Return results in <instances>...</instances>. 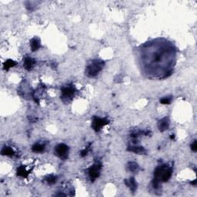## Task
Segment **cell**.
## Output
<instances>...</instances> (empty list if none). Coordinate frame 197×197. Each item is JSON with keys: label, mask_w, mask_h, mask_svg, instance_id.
I'll use <instances>...</instances> for the list:
<instances>
[{"label": "cell", "mask_w": 197, "mask_h": 197, "mask_svg": "<svg viewBox=\"0 0 197 197\" xmlns=\"http://www.w3.org/2000/svg\"><path fill=\"white\" fill-rule=\"evenodd\" d=\"M173 174V169L163 165L158 167L154 172V179L153 181L154 188H158L160 182H167Z\"/></svg>", "instance_id": "obj_1"}, {"label": "cell", "mask_w": 197, "mask_h": 197, "mask_svg": "<svg viewBox=\"0 0 197 197\" xmlns=\"http://www.w3.org/2000/svg\"><path fill=\"white\" fill-rule=\"evenodd\" d=\"M104 65H105V63L103 61H101L98 59L94 60L86 69V72H85L86 75L89 77L96 76L98 75V72L103 69Z\"/></svg>", "instance_id": "obj_2"}, {"label": "cell", "mask_w": 197, "mask_h": 197, "mask_svg": "<svg viewBox=\"0 0 197 197\" xmlns=\"http://www.w3.org/2000/svg\"><path fill=\"white\" fill-rule=\"evenodd\" d=\"M55 154L61 159H66L69 155V147L63 143L59 144L55 147Z\"/></svg>", "instance_id": "obj_3"}, {"label": "cell", "mask_w": 197, "mask_h": 197, "mask_svg": "<svg viewBox=\"0 0 197 197\" xmlns=\"http://www.w3.org/2000/svg\"><path fill=\"white\" fill-rule=\"evenodd\" d=\"M75 88L71 85L65 86L62 89V98L63 100H69L74 96Z\"/></svg>", "instance_id": "obj_4"}, {"label": "cell", "mask_w": 197, "mask_h": 197, "mask_svg": "<svg viewBox=\"0 0 197 197\" xmlns=\"http://www.w3.org/2000/svg\"><path fill=\"white\" fill-rule=\"evenodd\" d=\"M108 123H109V121H108L107 119L98 118V117H96V116H94L93 119H92V127L95 131L98 132L104 126H105L106 124H108Z\"/></svg>", "instance_id": "obj_5"}, {"label": "cell", "mask_w": 197, "mask_h": 197, "mask_svg": "<svg viewBox=\"0 0 197 197\" xmlns=\"http://www.w3.org/2000/svg\"><path fill=\"white\" fill-rule=\"evenodd\" d=\"M100 169L101 166H99L98 164L93 165L90 167L89 170V177L92 180V181H94L96 179H97L99 176Z\"/></svg>", "instance_id": "obj_6"}, {"label": "cell", "mask_w": 197, "mask_h": 197, "mask_svg": "<svg viewBox=\"0 0 197 197\" xmlns=\"http://www.w3.org/2000/svg\"><path fill=\"white\" fill-rule=\"evenodd\" d=\"M35 61L33 58L31 57H26V59L24 60V68L26 69V70H31L33 69V66L35 65Z\"/></svg>", "instance_id": "obj_7"}, {"label": "cell", "mask_w": 197, "mask_h": 197, "mask_svg": "<svg viewBox=\"0 0 197 197\" xmlns=\"http://www.w3.org/2000/svg\"><path fill=\"white\" fill-rule=\"evenodd\" d=\"M169 119L167 118H164L161 119V120L158 123V127H159V129H160V131H165V130H166L168 128H169Z\"/></svg>", "instance_id": "obj_8"}, {"label": "cell", "mask_w": 197, "mask_h": 197, "mask_svg": "<svg viewBox=\"0 0 197 197\" xmlns=\"http://www.w3.org/2000/svg\"><path fill=\"white\" fill-rule=\"evenodd\" d=\"M163 52H164V51H162V53H163ZM162 53L160 54L159 52L155 53V55H153L151 57L152 64H153V62H155V65H157V64L160 63V62H162V60H163V59H164V55H162Z\"/></svg>", "instance_id": "obj_9"}, {"label": "cell", "mask_w": 197, "mask_h": 197, "mask_svg": "<svg viewBox=\"0 0 197 197\" xmlns=\"http://www.w3.org/2000/svg\"><path fill=\"white\" fill-rule=\"evenodd\" d=\"M30 46L33 52H35V51L38 50L40 47V40L37 39V38H34V39H33L30 42Z\"/></svg>", "instance_id": "obj_10"}, {"label": "cell", "mask_w": 197, "mask_h": 197, "mask_svg": "<svg viewBox=\"0 0 197 197\" xmlns=\"http://www.w3.org/2000/svg\"><path fill=\"white\" fill-rule=\"evenodd\" d=\"M125 182L127 186H129V189H130L132 192H134V191L136 190V187H137V185H136V180H134L133 177L129 178V180H125Z\"/></svg>", "instance_id": "obj_11"}, {"label": "cell", "mask_w": 197, "mask_h": 197, "mask_svg": "<svg viewBox=\"0 0 197 197\" xmlns=\"http://www.w3.org/2000/svg\"><path fill=\"white\" fill-rule=\"evenodd\" d=\"M28 173H28V171H26L25 166H19L17 169V175H19V176H21V177L23 178H26L27 176H28Z\"/></svg>", "instance_id": "obj_12"}, {"label": "cell", "mask_w": 197, "mask_h": 197, "mask_svg": "<svg viewBox=\"0 0 197 197\" xmlns=\"http://www.w3.org/2000/svg\"><path fill=\"white\" fill-rule=\"evenodd\" d=\"M44 149H45V145L40 144V143H35L32 147V150L34 153H42L44 151Z\"/></svg>", "instance_id": "obj_13"}, {"label": "cell", "mask_w": 197, "mask_h": 197, "mask_svg": "<svg viewBox=\"0 0 197 197\" xmlns=\"http://www.w3.org/2000/svg\"><path fill=\"white\" fill-rule=\"evenodd\" d=\"M128 150H129V151H131V152H133V153H138V154L146 153V150H145L142 147L129 146Z\"/></svg>", "instance_id": "obj_14"}, {"label": "cell", "mask_w": 197, "mask_h": 197, "mask_svg": "<svg viewBox=\"0 0 197 197\" xmlns=\"http://www.w3.org/2000/svg\"><path fill=\"white\" fill-rule=\"evenodd\" d=\"M16 65V62L13 60H12V59H8L4 63H3V68L6 70H8L10 68H12L13 66H15Z\"/></svg>", "instance_id": "obj_15"}, {"label": "cell", "mask_w": 197, "mask_h": 197, "mask_svg": "<svg viewBox=\"0 0 197 197\" xmlns=\"http://www.w3.org/2000/svg\"><path fill=\"white\" fill-rule=\"evenodd\" d=\"M1 153L3 155H12L14 154V151L12 150V148H10V147L5 146L4 148L2 149Z\"/></svg>", "instance_id": "obj_16"}, {"label": "cell", "mask_w": 197, "mask_h": 197, "mask_svg": "<svg viewBox=\"0 0 197 197\" xmlns=\"http://www.w3.org/2000/svg\"><path fill=\"white\" fill-rule=\"evenodd\" d=\"M128 169L131 172H136L139 169L138 164L134 162H129L128 164Z\"/></svg>", "instance_id": "obj_17"}, {"label": "cell", "mask_w": 197, "mask_h": 197, "mask_svg": "<svg viewBox=\"0 0 197 197\" xmlns=\"http://www.w3.org/2000/svg\"><path fill=\"white\" fill-rule=\"evenodd\" d=\"M46 182H48L49 184H54L55 182H56L57 177L55 176V175H49V176H48V177L46 178Z\"/></svg>", "instance_id": "obj_18"}, {"label": "cell", "mask_w": 197, "mask_h": 197, "mask_svg": "<svg viewBox=\"0 0 197 197\" xmlns=\"http://www.w3.org/2000/svg\"><path fill=\"white\" fill-rule=\"evenodd\" d=\"M160 103L162 104H164V105H167V104H169L171 103V98L169 97H166V98H163L160 100Z\"/></svg>", "instance_id": "obj_19"}, {"label": "cell", "mask_w": 197, "mask_h": 197, "mask_svg": "<svg viewBox=\"0 0 197 197\" xmlns=\"http://www.w3.org/2000/svg\"><path fill=\"white\" fill-rule=\"evenodd\" d=\"M191 149L193 152H196L197 150V145H196V140H195L194 142L191 144Z\"/></svg>", "instance_id": "obj_20"}, {"label": "cell", "mask_w": 197, "mask_h": 197, "mask_svg": "<svg viewBox=\"0 0 197 197\" xmlns=\"http://www.w3.org/2000/svg\"><path fill=\"white\" fill-rule=\"evenodd\" d=\"M87 153H88L87 149H85L84 150H83V151L81 152V154H80V155H81L82 157H84V156H85V155H87Z\"/></svg>", "instance_id": "obj_21"}, {"label": "cell", "mask_w": 197, "mask_h": 197, "mask_svg": "<svg viewBox=\"0 0 197 197\" xmlns=\"http://www.w3.org/2000/svg\"><path fill=\"white\" fill-rule=\"evenodd\" d=\"M196 180H194V181H193V182H191V183L193 184V185H194V186H196Z\"/></svg>", "instance_id": "obj_22"}]
</instances>
